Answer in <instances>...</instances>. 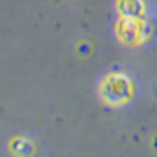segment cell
<instances>
[{"label":"cell","mask_w":157,"mask_h":157,"mask_svg":"<svg viewBox=\"0 0 157 157\" xmlns=\"http://www.w3.org/2000/svg\"><path fill=\"white\" fill-rule=\"evenodd\" d=\"M100 94L110 105H124L134 97V84L125 74H109L102 80Z\"/></svg>","instance_id":"cell-1"},{"label":"cell","mask_w":157,"mask_h":157,"mask_svg":"<svg viewBox=\"0 0 157 157\" xmlns=\"http://www.w3.org/2000/svg\"><path fill=\"white\" fill-rule=\"evenodd\" d=\"M121 17H144L147 12L145 0H117Z\"/></svg>","instance_id":"cell-3"},{"label":"cell","mask_w":157,"mask_h":157,"mask_svg":"<svg viewBox=\"0 0 157 157\" xmlns=\"http://www.w3.org/2000/svg\"><path fill=\"white\" fill-rule=\"evenodd\" d=\"M115 33L125 45H140L151 37V25L144 17H121Z\"/></svg>","instance_id":"cell-2"}]
</instances>
